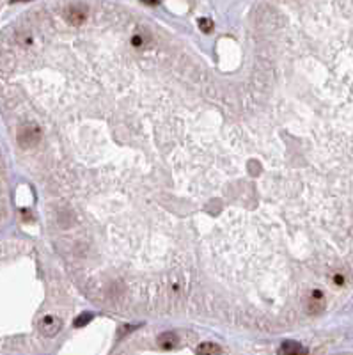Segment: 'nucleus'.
<instances>
[{"instance_id": "1", "label": "nucleus", "mask_w": 353, "mask_h": 355, "mask_svg": "<svg viewBox=\"0 0 353 355\" xmlns=\"http://www.w3.org/2000/svg\"><path fill=\"white\" fill-rule=\"evenodd\" d=\"M41 141V128L36 123H25L18 130V144L21 148H34Z\"/></svg>"}, {"instance_id": "2", "label": "nucleus", "mask_w": 353, "mask_h": 355, "mask_svg": "<svg viewBox=\"0 0 353 355\" xmlns=\"http://www.w3.org/2000/svg\"><path fill=\"white\" fill-rule=\"evenodd\" d=\"M87 16H89V7L86 4H69L64 11V18L69 25L73 27H80L86 23Z\"/></svg>"}, {"instance_id": "3", "label": "nucleus", "mask_w": 353, "mask_h": 355, "mask_svg": "<svg viewBox=\"0 0 353 355\" xmlns=\"http://www.w3.org/2000/svg\"><path fill=\"white\" fill-rule=\"evenodd\" d=\"M61 329H62V320L59 316H53V314H46L39 321V331L46 338H53L55 334H59Z\"/></svg>"}, {"instance_id": "4", "label": "nucleus", "mask_w": 353, "mask_h": 355, "mask_svg": "<svg viewBox=\"0 0 353 355\" xmlns=\"http://www.w3.org/2000/svg\"><path fill=\"white\" fill-rule=\"evenodd\" d=\"M179 343V336L172 331H167V332H161L160 336L156 338V345L160 346L161 350H172L176 348Z\"/></svg>"}, {"instance_id": "5", "label": "nucleus", "mask_w": 353, "mask_h": 355, "mask_svg": "<svg viewBox=\"0 0 353 355\" xmlns=\"http://www.w3.org/2000/svg\"><path fill=\"white\" fill-rule=\"evenodd\" d=\"M323 309H325V296H323L321 291L314 290L311 295V300L307 304V311L311 314H319Z\"/></svg>"}, {"instance_id": "6", "label": "nucleus", "mask_w": 353, "mask_h": 355, "mask_svg": "<svg viewBox=\"0 0 353 355\" xmlns=\"http://www.w3.org/2000/svg\"><path fill=\"white\" fill-rule=\"evenodd\" d=\"M279 353L282 355H300V353H307V350L304 348L300 343L296 341H284L279 348Z\"/></svg>"}, {"instance_id": "7", "label": "nucleus", "mask_w": 353, "mask_h": 355, "mask_svg": "<svg viewBox=\"0 0 353 355\" xmlns=\"http://www.w3.org/2000/svg\"><path fill=\"white\" fill-rule=\"evenodd\" d=\"M196 353H199V355H220L222 353V348H220L216 343L204 341L196 348Z\"/></svg>"}, {"instance_id": "8", "label": "nucleus", "mask_w": 353, "mask_h": 355, "mask_svg": "<svg viewBox=\"0 0 353 355\" xmlns=\"http://www.w3.org/2000/svg\"><path fill=\"white\" fill-rule=\"evenodd\" d=\"M94 318V313H82L80 316H76L75 318V321H73V327L75 329H80V327H86L87 323H91V320Z\"/></svg>"}, {"instance_id": "9", "label": "nucleus", "mask_w": 353, "mask_h": 355, "mask_svg": "<svg viewBox=\"0 0 353 355\" xmlns=\"http://www.w3.org/2000/svg\"><path fill=\"white\" fill-rule=\"evenodd\" d=\"M197 25H199V31L204 32V34H211L213 29H215V23H213V20H209V18H199V20H197Z\"/></svg>"}, {"instance_id": "10", "label": "nucleus", "mask_w": 353, "mask_h": 355, "mask_svg": "<svg viewBox=\"0 0 353 355\" xmlns=\"http://www.w3.org/2000/svg\"><path fill=\"white\" fill-rule=\"evenodd\" d=\"M135 329H137V325H124V327H121L119 329V332H117V338H121V336H126V334H130V332H133Z\"/></svg>"}, {"instance_id": "11", "label": "nucleus", "mask_w": 353, "mask_h": 355, "mask_svg": "<svg viewBox=\"0 0 353 355\" xmlns=\"http://www.w3.org/2000/svg\"><path fill=\"white\" fill-rule=\"evenodd\" d=\"M142 4H146V6H158L160 4V0H141Z\"/></svg>"}, {"instance_id": "12", "label": "nucleus", "mask_w": 353, "mask_h": 355, "mask_svg": "<svg viewBox=\"0 0 353 355\" xmlns=\"http://www.w3.org/2000/svg\"><path fill=\"white\" fill-rule=\"evenodd\" d=\"M13 4H16V2H31V0H11Z\"/></svg>"}]
</instances>
